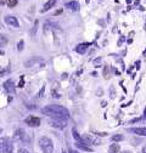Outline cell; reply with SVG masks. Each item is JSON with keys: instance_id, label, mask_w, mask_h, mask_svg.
<instances>
[{"instance_id": "6da1fadb", "label": "cell", "mask_w": 146, "mask_h": 153, "mask_svg": "<svg viewBox=\"0 0 146 153\" xmlns=\"http://www.w3.org/2000/svg\"><path fill=\"white\" fill-rule=\"evenodd\" d=\"M42 113L51 118H61V119L69 118L68 109L60 105H48L44 108H42Z\"/></svg>"}, {"instance_id": "7a4b0ae2", "label": "cell", "mask_w": 146, "mask_h": 153, "mask_svg": "<svg viewBox=\"0 0 146 153\" xmlns=\"http://www.w3.org/2000/svg\"><path fill=\"white\" fill-rule=\"evenodd\" d=\"M46 66V61L43 60L42 57H38V56H35V57H32V59L25 61V67L26 68H44Z\"/></svg>"}, {"instance_id": "3957f363", "label": "cell", "mask_w": 146, "mask_h": 153, "mask_svg": "<svg viewBox=\"0 0 146 153\" xmlns=\"http://www.w3.org/2000/svg\"><path fill=\"white\" fill-rule=\"evenodd\" d=\"M39 146L44 153H52V151H54L52 141L46 136H42L39 139Z\"/></svg>"}, {"instance_id": "277c9868", "label": "cell", "mask_w": 146, "mask_h": 153, "mask_svg": "<svg viewBox=\"0 0 146 153\" xmlns=\"http://www.w3.org/2000/svg\"><path fill=\"white\" fill-rule=\"evenodd\" d=\"M12 151H13V143L9 137L0 139V152L1 153H12Z\"/></svg>"}, {"instance_id": "5b68a950", "label": "cell", "mask_w": 146, "mask_h": 153, "mask_svg": "<svg viewBox=\"0 0 146 153\" xmlns=\"http://www.w3.org/2000/svg\"><path fill=\"white\" fill-rule=\"evenodd\" d=\"M13 140L17 142H29V139L27 136V132L23 129H17L13 134Z\"/></svg>"}, {"instance_id": "8992f818", "label": "cell", "mask_w": 146, "mask_h": 153, "mask_svg": "<svg viewBox=\"0 0 146 153\" xmlns=\"http://www.w3.org/2000/svg\"><path fill=\"white\" fill-rule=\"evenodd\" d=\"M82 139H83L82 142H84L86 145H95V146H100L101 145L100 139L96 137L95 135H91V134H85V135L82 136Z\"/></svg>"}, {"instance_id": "52a82bcc", "label": "cell", "mask_w": 146, "mask_h": 153, "mask_svg": "<svg viewBox=\"0 0 146 153\" xmlns=\"http://www.w3.org/2000/svg\"><path fill=\"white\" fill-rule=\"evenodd\" d=\"M50 126L55 128V129H65L67 126V120L66 119H61V118H54L49 120Z\"/></svg>"}, {"instance_id": "ba28073f", "label": "cell", "mask_w": 146, "mask_h": 153, "mask_svg": "<svg viewBox=\"0 0 146 153\" xmlns=\"http://www.w3.org/2000/svg\"><path fill=\"white\" fill-rule=\"evenodd\" d=\"M25 123L31 126V128H38L40 125V119L38 117H34V116H29L28 118H26Z\"/></svg>"}, {"instance_id": "9c48e42d", "label": "cell", "mask_w": 146, "mask_h": 153, "mask_svg": "<svg viewBox=\"0 0 146 153\" xmlns=\"http://www.w3.org/2000/svg\"><path fill=\"white\" fill-rule=\"evenodd\" d=\"M4 21H5L6 25H9V26H11V27H15V28L20 27V23H18L17 18H16L15 16H11V15L5 16V17H4Z\"/></svg>"}, {"instance_id": "30bf717a", "label": "cell", "mask_w": 146, "mask_h": 153, "mask_svg": "<svg viewBox=\"0 0 146 153\" xmlns=\"http://www.w3.org/2000/svg\"><path fill=\"white\" fill-rule=\"evenodd\" d=\"M4 89H5V91L9 92V94H13V92H15V84H13V82H12L11 79L6 80V82L4 83Z\"/></svg>"}, {"instance_id": "8fae6325", "label": "cell", "mask_w": 146, "mask_h": 153, "mask_svg": "<svg viewBox=\"0 0 146 153\" xmlns=\"http://www.w3.org/2000/svg\"><path fill=\"white\" fill-rule=\"evenodd\" d=\"M130 132L136 134L139 136H146V128H132L129 129Z\"/></svg>"}, {"instance_id": "7c38bea8", "label": "cell", "mask_w": 146, "mask_h": 153, "mask_svg": "<svg viewBox=\"0 0 146 153\" xmlns=\"http://www.w3.org/2000/svg\"><path fill=\"white\" fill-rule=\"evenodd\" d=\"M56 1H57V0H48L46 4L44 5V7L42 9V12H46V11H49L51 7H54V5L56 4Z\"/></svg>"}, {"instance_id": "4fadbf2b", "label": "cell", "mask_w": 146, "mask_h": 153, "mask_svg": "<svg viewBox=\"0 0 146 153\" xmlns=\"http://www.w3.org/2000/svg\"><path fill=\"white\" fill-rule=\"evenodd\" d=\"M66 7L71 9L72 11H78L79 7H80V5H79L78 1H71V3H67V4H66Z\"/></svg>"}, {"instance_id": "5bb4252c", "label": "cell", "mask_w": 146, "mask_h": 153, "mask_svg": "<svg viewBox=\"0 0 146 153\" xmlns=\"http://www.w3.org/2000/svg\"><path fill=\"white\" fill-rule=\"evenodd\" d=\"M88 48H89V44H88V43H83V44H79V45L76 48V51H77L78 53L83 55V53L88 50Z\"/></svg>"}, {"instance_id": "9a60e30c", "label": "cell", "mask_w": 146, "mask_h": 153, "mask_svg": "<svg viewBox=\"0 0 146 153\" xmlns=\"http://www.w3.org/2000/svg\"><path fill=\"white\" fill-rule=\"evenodd\" d=\"M76 147L79 148V149H83V151H85V152H91V151H93V148L89 147V146H88L86 143H84V142H76Z\"/></svg>"}, {"instance_id": "2e32d148", "label": "cell", "mask_w": 146, "mask_h": 153, "mask_svg": "<svg viewBox=\"0 0 146 153\" xmlns=\"http://www.w3.org/2000/svg\"><path fill=\"white\" fill-rule=\"evenodd\" d=\"M72 135H73V137H74V140H76L77 142H82V141H83L82 136H80L79 134L77 132V130H76V129H72Z\"/></svg>"}, {"instance_id": "e0dca14e", "label": "cell", "mask_w": 146, "mask_h": 153, "mask_svg": "<svg viewBox=\"0 0 146 153\" xmlns=\"http://www.w3.org/2000/svg\"><path fill=\"white\" fill-rule=\"evenodd\" d=\"M110 153H118L119 152V145L118 143H112V146L108 149Z\"/></svg>"}, {"instance_id": "ac0fdd59", "label": "cell", "mask_w": 146, "mask_h": 153, "mask_svg": "<svg viewBox=\"0 0 146 153\" xmlns=\"http://www.w3.org/2000/svg\"><path fill=\"white\" fill-rule=\"evenodd\" d=\"M9 39L6 38V35H0V46H5L7 44Z\"/></svg>"}, {"instance_id": "d6986e66", "label": "cell", "mask_w": 146, "mask_h": 153, "mask_svg": "<svg viewBox=\"0 0 146 153\" xmlns=\"http://www.w3.org/2000/svg\"><path fill=\"white\" fill-rule=\"evenodd\" d=\"M113 142H118V141H122L123 140V135L122 134H117V135H113L112 139H111Z\"/></svg>"}, {"instance_id": "ffe728a7", "label": "cell", "mask_w": 146, "mask_h": 153, "mask_svg": "<svg viewBox=\"0 0 146 153\" xmlns=\"http://www.w3.org/2000/svg\"><path fill=\"white\" fill-rule=\"evenodd\" d=\"M6 4L9 5V7H15L17 5V0H7Z\"/></svg>"}, {"instance_id": "44dd1931", "label": "cell", "mask_w": 146, "mask_h": 153, "mask_svg": "<svg viewBox=\"0 0 146 153\" xmlns=\"http://www.w3.org/2000/svg\"><path fill=\"white\" fill-rule=\"evenodd\" d=\"M23 44H25V42H23V40H20V42H18V45H17L18 51H22V49H23Z\"/></svg>"}, {"instance_id": "7402d4cb", "label": "cell", "mask_w": 146, "mask_h": 153, "mask_svg": "<svg viewBox=\"0 0 146 153\" xmlns=\"http://www.w3.org/2000/svg\"><path fill=\"white\" fill-rule=\"evenodd\" d=\"M104 75H105L106 79H108V67H107V66H106L105 69H104Z\"/></svg>"}, {"instance_id": "603a6c76", "label": "cell", "mask_w": 146, "mask_h": 153, "mask_svg": "<svg viewBox=\"0 0 146 153\" xmlns=\"http://www.w3.org/2000/svg\"><path fill=\"white\" fill-rule=\"evenodd\" d=\"M7 72H9V69H0V76L5 75V74H6Z\"/></svg>"}, {"instance_id": "cb8c5ba5", "label": "cell", "mask_w": 146, "mask_h": 153, "mask_svg": "<svg viewBox=\"0 0 146 153\" xmlns=\"http://www.w3.org/2000/svg\"><path fill=\"white\" fill-rule=\"evenodd\" d=\"M45 91V86H43L42 88V90L39 91V94H38V97H43V92Z\"/></svg>"}, {"instance_id": "d4e9b609", "label": "cell", "mask_w": 146, "mask_h": 153, "mask_svg": "<svg viewBox=\"0 0 146 153\" xmlns=\"http://www.w3.org/2000/svg\"><path fill=\"white\" fill-rule=\"evenodd\" d=\"M18 153H29L26 148H18Z\"/></svg>"}, {"instance_id": "484cf974", "label": "cell", "mask_w": 146, "mask_h": 153, "mask_svg": "<svg viewBox=\"0 0 146 153\" xmlns=\"http://www.w3.org/2000/svg\"><path fill=\"white\" fill-rule=\"evenodd\" d=\"M110 91H111V97H115V89L111 88V89H110Z\"/></svg>"}, {"instance_id": "4316f807", "label": "cell", "mask_w": 146, "mask_h": 153, "mask_svg": "<svg viewBox=\"0 0 146 153\" xmlns=\"http://www.w3.org/2000/svg\"><path fill=\"white\" fill-rule=\"evenodd\" d=\"M68 153H79V152H78V151H76V149L69 148V149H68Z\"/></svg>"}, {"instance_id": "83f0119b", "label": "cell", "mask_w": 146, "mask_h": 153, "mask_svg": "<svg viewBox=\"0 0 146 153\" xmlns=\"http://www.w3.org/2000/svg\"><path fill=\"white\" fill-rule=\"evenodd\" d=\"M6 1H7V0H0V5H5Z\"/></svg>"}, {"instance_id": "f1b7e54d", "label": "cell", "mask_w": 146, "mask_h": 153, "mask_svg": "<svg viewBox=\"0 0 146 153\" xmlns=\"http://www.w3.org/2000/svg\"><path fill=\"white\" fill-rule=\"evenodd\" d=\"M100 61H101V59H98V60H95V61H94V63H96V65H98Z\"/></svg>"}, {"instance_id": "f546056e", "label": "cell", "mask_w": 146, "mask_h": 153, "mask_svg": "<svg viewBox=\"0 0 146 153\" xmlns=\"http://www.w3.org/2000/svg\"><path fill=\"white\" fill-rule=\"evenodd\" d=\"M144 118L146 119V108H145V111H144Z\"/></svg>"}, {"instance_id": "4dcf8cb0", "label": "cell", "mask_w": 146, "mask_h": 153, "mask_svg": "<svg viewBox=\"0 0 146 153\" xmlns=\"http://www.w3.org/2000/svg\"><path fill=\"white\" fill-rule=\"evenodd\" d=\"M101 106H102V107H105V106H106V102H105V101H104V102H101Z\"/></svg>"}, {"instance_id": "1f68e13d", "label": "cell", "mask_w": 146, "mask_h": 153, "mask_svg": "<svg viewBox=\"0 0 146 153\" xmlns=\"http://www.w3.org/2000/svg\"><path fill=\"white\" fill-rule=\"evenodd\" d=\"M142 153H146V146L142 148Z\"/></svg>"}, {"instance_id": "d6a6232c", "label": "cell", "mask_w": 146, "mask_h": 153, "mask_svg": "<svg viewBox=\"0 0 146 153\" xmlns=\"http://www.w3.org/2000/svg\"><path fill=\"white\" fill-rule=\"evenodd\" d=\"M122 153H132V152H129V151H123Z\"/></svg>"}, {"instance_id": "836d02e7", "label": "cell", "mask_w": 146, "mask_h": 153, "mask_svg": "<svg viewBox=\"0 0 146 153\" xmlns=\"http://www.w3.org/2000/svg\"><path fill=\"white\" fill-rule=\"evenodd\" d=\"M1 132H3V129H1V128H0V134H1Z\"/></svg>"}, {"instance_id": "e575fe53", "label": "cell", "mask_w": 146, "mask_h": 153, "mask_svg": "<svg viewBox=\"0 0 146 153\" xmlns=\"http://www.w3.org/2000/svg\"><path fill=\"white\" fill-rule=\"evenodd\" d=\"M62 153H67V152H65V151H62Z\"/></svg>"}, {"instance_id": "d590c367", "label": "cell", "mask_w": 146, "mask_h": 153, "mask_svg": "<svg viewBox=\"0 0 146 153\" xmlns=\"http://www.w3.org/2000/svg\"><path fill=\"white\" fill-rule=\"evenodd\" d=\"M0 153H1V152H0Z\"/></svg>"}]
</instances>
